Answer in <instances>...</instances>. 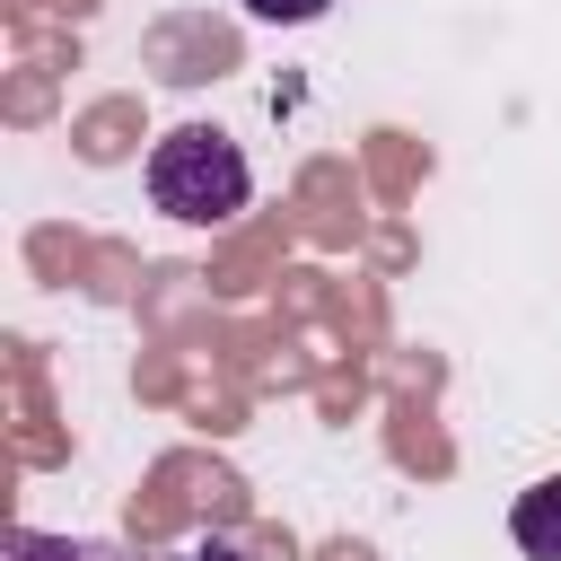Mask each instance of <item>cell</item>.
<instances>
[{
	"mask_svg": "<svg viewBox=\"0 0 561 561\" xmlns=\"http://www.w3.org/2000/svg\"><path fill=\"white\" fill-rule=\"evenodd\" d=\"M245 193H254V167H245V149H237L219 123H184V131H167V140L149 149V202H158L167 219H184V228L237 219Z\"/></svg>",
	"mask_w": 561,
	"mask_h": 561,
	"instance_id": "6da1fadb",
	"label": "cell"
},
{
	"mask_svg": "<svg viewBox=\"0 0 561 561\" xmlns=\"http://www.w3.org/2000/svg\"><path fill=\"white\" fill-rule=\"evenodd\" d=\"M508 535H517V552H526V561H561V482H535V491H517V508H508Z\"/></svg>",
	"mask_w": 561,
	"mask_h": 561,
	"instance_id": "7a4b0ae2",
	"label": "cell"
},
{
	"mask_svg": "<svg viewBox=\"0 0 561 561\" xmlns=\"http://www.w3.org/2000/svg\"><path fill=\"white\" fill-rule=\"evenodd\" d=\"M9 561H158V552H131V543H105V535H9Z\"/></svg>",
	"mask_w": 561,
	"mask_h": 561,
	"instance_id": "3957f363",
	"label": "cell"
},
{
	"mask_svg": "<svg viewBox=\"0 0 561 561\" xmlns=\"http://www.w3.org/2000/svg\"><path fill=\"white\" fill-rule=\"evenodd\" d=\"M193 561H237V552H228V543H202V552H193Z\"/></svg>",
	"mask_w": 561,
	"mask_h": 561,
	"instance_id": "5b68a950",
	"label": "cell"
},
{
	"mask_svg": "<svg viewBox=\"0 0 561 561\" xmlns=\"http://www.w3.org/2000/svg\"><path fill=\"white\" fill-rule=\"evenodd\" d=\"M333 0H245V18H263V26H307V18H324Z\"/></svg>",
	"mask_w": 561,
	"mask_h": 561,
	"instance_id": "277c9868",
	"label": "cell"
}]
</instances>
